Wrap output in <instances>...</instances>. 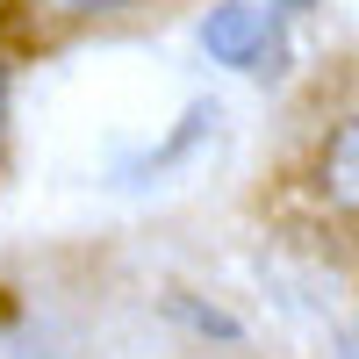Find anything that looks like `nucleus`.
<instances>
[{
  "instance_id": "f257e3e1",
  "label": "nucleus",
  "mask_w": 359,
  "mask_h": 359,
  "mask_svg": "<svg viewBox=\"0 0 359 359\" xmlns=\"http://www.w3.org/2000/svg\"><path fill=\"white\" fill-rule=\"evenodd\" d=\"M201 50L230 72H280L287 65V22L273 0H216L201 15Z\"/></svg>"
},
{
  "instance_id": "f03ea898",
  "label": "nucleus",
  "mask_w": 359,
  "mask_h": 359,
  "mask_svg": "<svg viewBox=\"0 0 359 359\" xmlns=\"http://www.w3.org/2000/svg\"><path fill=\"white\" fill-rule=\"evenodd\" d=\"M316 187H323V201H331L338 216H359V108L338 115L331 137H323V151H316Z\"/></svg>"
},
{
  "instance_id": "7ed1b4c3",
  "label": "nucleus",
  "mask_w": 359,
  "mask_h": 359,
  "mask_svg": "<svg viewBox=\"0 0 359 359\" xmlns=\"http://www.w3.org/2000/svg\"><path fill=\"white\" fill-rule=\"evenodd\" d=\"M172 316L194 323V331H208V338H237V323H230L223 309H201V302H187V294H172Z\"/></svg>"
},
{
  "instance_id": "20e7f679",
  "label": "nucleus",
  "mask_w": 359,
  "mask_h": 359,
  "mask_svg": "<svg viewBox=\"0 0 359 359\" xmlns=\"http://www.w3.org/2000/svg\"><path fill=\"white\" fill-rule=\"evenodd\" d=\"M65 15H123V8H137V0H57Z\"/></svg>"
},
{
  "instance_id": "39448f33",
  "label": "nucleus",
  "mask_w": 359,
  "mask_h": 359,
  "mask_svg": "<svg viewBox=\"0 0 359 359\" xmlns=\"http://www.w3.org/2000/svg\"><path fill=\"white\" fill-rule=\"evenodd\" d=\"M0 123H8V65H0Z\"/></svg>"
}]
</instances>
